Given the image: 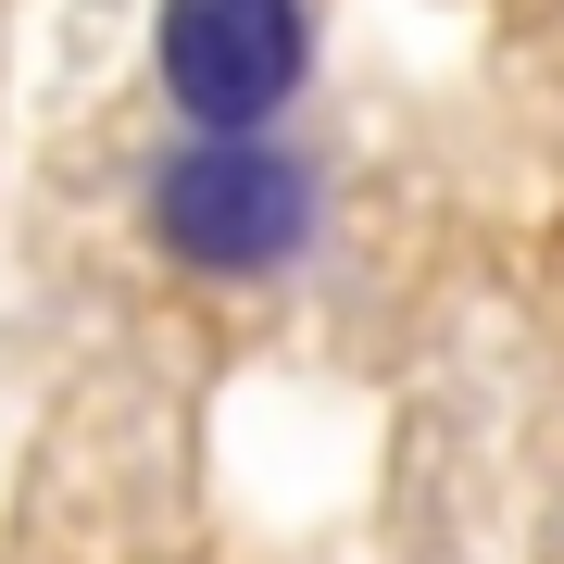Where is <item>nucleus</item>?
I'll use <instances>...</instances> for the list:
<instances>
[{
    "label": "nucleus",
    "mask_w": 564,
    "mask_h": 564,
    "mask_svg": "<svg viewBox=\"0 0 564 564\" xmlns=\"http://www.w3.org/2000/svg\"><path fill=\"white\" fill-rule=\"evenodd\" d=\"M163 101L176 113H202V126H263L302 88V63H314V13L302 0H163Z\"/></svg>",
    "instance_id": "obj_2"
},
{
    "label": "nucleus",
    "mask_w": 564,
    "mask_h": 564,
    "mask_svg": "<svg viewBox=\"0 0 564 564\" xmlns=\"http://www.w3.org/2000/svg\"><path fill=\"white\" fill-rule=\"evenodd\" d=\"M151 239L202 276H263L314 239V176L289 151H263L251 126H214L202 151H176L151 176Z\"/></svg>",
    "instance_id": "obj_1"
}]
</instances>
